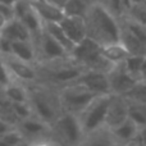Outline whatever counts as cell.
Instances as JSON below:
<instances>
[{
  "label": "cell",
  "mask_w": 146,
  "mask_h": 146,
  "mask_svg": "<svg viewBox=\"0 0 146 146\" xmlns=\"http://www.w3.org/2000/svg\"><path fill=\"white\" fill-rule=\"evenodd\" d=\"M87 37L92 38L99 45L119 41L121 22L100 3H92L85 17Z\"/></svg>",
  "instance_id": "obj_1"
},
{
  "label": "cell",
  "mask_w": 146,
  "mask_h": 146,
  "mask_svg": "<svg viewBox=\"0 0 146 146\" xmlns=\"http://www.w3.org/2000/svg\"><path fill=\"white\" fill-rule=\"evenodd\" d=\"M36 68L38 73L37 82L45 83L55 90L77 81L85 71L83 66L76 62L71 55L50 62H38L36 63Z\"/></svg>",
  "instance_id": "obj_2"
},
{
  "label": "cell",
  "mask_w": 146,
  "mask_h": 146,
  "mask_svg": "<svg viewBox=\"0 0 146 146\" xmlns=\"http://www.w3.org/2000/svg\"><path fill=\"white\" fill-rule=\"evenodd\" d=\"M28 104L32 115L51 124L63 110L58 98V90L41 82L28 83Z\"/></svg>",
  "instance_id": "obj_3"
},
{
  "label": "cell",
  "mask_w": 146,
  "mask_h": 146,
  "mask_svg": "<svg viewBox=\"0 0 146 146\" xmlns=\"http://www.w3.org/2000/svg\"><path fill=\"white\" fill-rule=\"evenodd\" d=\"M54 144L80 145L85 141V133L76 114L62 111L60 115L50 124Z\"/></svg>",
  "instance_id": "obj_4"
},
{
  "label": "cell",
  "mask_w": 146,
  "mask_h": 146,
  "mask_svg": "<svg viewBox=\"0 0 146 146\" xmlns=\"http://www.w3.org/2000/svg\"><path fill=\"white\" fill-rule=\"evenodd\" d=\"M111 94L98 95L88 103V105L78 114V121L83 129L85 137L92 132L105 127L106 111L110 103Z\"/></svg>",
  "instance_id": "obj_5"
},
{
  "label": "cell",
  "mask_w": 146,
  "mask_h": 146,
  "mask_svg": "<svg viewBox=\"0 0 146 146\" xmlns=\"http://www.w3.org/2000/svg\"><path fill=\"white\" fill-rule=\"evenodd\" d=\"M71 56L83 66L85 69L108 72L111 68V64L101 54V45L90 37H86L81 42L76 44Z\"/></svg>",
  "instance_id": "obj_6"
},
{
  "label": "cell",
  "mask_w": 146,
  "mask_h": 146,
  "mask_svg": "<svg viewBox=\"0 0 146 146\" xmlns=\"http://www.w3.org/2000/svg\"><path fill=\"white\" fill-rule=\"evenodd\" d=\"M95 96L98 95L80 82H72L58 88V98L62 110L76 115H78Z\"/></svg>",
  "instance_id": "obj_7"
},
{
  "label": "cell",
  "mask_w": 146,
  "mask_h": 146,
  "mask_svg": "<svg viewBox=\"0 0 146 146\" xmlns=\"http://www.w3.org/2000/svg\"><path fill=\"white\" fill-rule=\"evenodd\" d=\"M15 127L23 133L27 144H54L51 139L50 124L35 115L21 119Z\"/></svg>",
  "instance_id": "obj_8"
},
{
  "label": "cell",
  "mask_w": 146,
  "mask_h": 146,
  "mask_svg": "<svg viewBox=\"0 0 146 146\" xmlns=\"http://www.w3.org/2000/svg\"><path fill=\"white\" fill-rule=\"evenodd\" d=\"M32 40L36 45V50H37V63L67 58L71 55V53L64 46H62L58 41L54 40L44 28Z\"/></svg>",
  "instance_id": "obj_9"
},
{
  "label": "cell",
  "mask_w": 146,
  "mask_h": 146,
  "mask_svg": "<svg viewBox=\"0 0 146 146\" xmlns=\"http://www.w3.org/2000/svg\"><path fill=\"white\" fill-rule=\"evenodd\" d=\"M4 63L13 80L19 81L23 83H33L38 81V73L36 64L21 60L13 55H1Z\"/></svg>",
  "instance_id": "obj_10"
},
{
  "label": "cell",
  "mask_w": 146,
  "mask_h": 146,
  "mask_svg": "<svg viewBox=\"0 0 146 146\" xmlns=\"http://www.w3.org/2000/svg\"><path fill=\"white\" fill-rule=\"evenodd\" d=\"M106 74H108V81H109V86H110L111 95L123 96L139 81L124 68L123 63L113 64L111 68L106 72Z\"/></svg>",
  "instance_id": "obj_11"
},
{
  "label": "cell",
  "mask_w": 146,
  "mask_h": 146,
  "mask_svg": "<svg viewBox=\"0 0 146 146\" xmlns=\"http://www.w3.org/2000/svg\"><path fill=\"white\" fill-rule=\"evenodd\" d=\"M74 82H80L90 91H92L96 95H106L110 92L108 74L106 72L101 71H92V69H85L83 73L77 78Z\"/></svg>",
  "instance_id": "obj_12"
},
{
  "label": "cell",
  "mask_w": 146,
  "mask_h": 146,
  "mask_svg": "<svg viewBox=\"0 0 146 146\" xmlns=\"http://www.w3.org/2000/svg\"><path fill=\"white\" fill-rule=\"evenodd\" d=\"M128 119V103L123 96L111 95L110 103L106 111L105 127L106 128H113V127L121 124Z\"/></svg>",
  "instance_id": "obj_13"
},
{
  "label": "cell",
  "mask_w": 146,
  "mask_h": 146,
  "mask_svg": "<svg viewBox=\"0 0 146 146\" xmlns=\"http://www.w3.org/2000/svg\"><path fill=\"white\" fill-rule=\"evenodd\" d=\"M59 25L62 26L63 31L68 38L73 44H78L87 37V30H86V21L83 17H76V15H66L60 19Z\"/></svg>",
  "instance_id": "obj_14"
},
{
  "label": "cell",
  "mask_w": 146,
  "mask_h": 146,
  "mask_svg": "<svg viewBox=\"0 0 146 146\" xmlns=\"http://www.w3.org/2000/svg\"><path fill=\"white\" fill-rule=\"evenodd\" d=\"M30 4L42 23L60 22L64 17L63 8L50 0H30Z\"/></svg>",
  "instance_id": "obj_15"
},
{
  "label": "cell",
  "mask_w": 146,
  "mask_h": 146,
  "mask_svg": "<svg viewBox=\"0 0 146 146\" xmlns=\"http://www.w3.org/2000/svg\"><path fill=\"white\" fill-rule=\"evenodd\" d=\"M109 129H110L111 137H113V140H114V144L135 145L137 135H139L140 127L128 118L124 122H122L121 124L113 127V128H109Z\"/></svg>",
  "instance_id": "obj_16"
},
{
  "label": "cell",
  "mask_w": 146,
  "mask_h": 146,
  "mask_svg": "<svg viewBox=\"0 0 146 146\" xmlns=\"http://www.w3.org/2000/svg\"><path fill=\"white\" fill-rule=\"evenodd\" d=\"M9 55H13L21 60L28 62V63H37V50L33 40H19L12 41V50Z\"/></svg>",
  "instance_id": "obj_17"
},
{
  "label": "cell",
  "mask_w": 146,
  "mask_h": 146,
  "mask_svg": "<svg viewBox=\"0 0 146 146\" xmlns=\"http://www.w3.org/2000/svg\"><path fill=\"white\" fill-rule=\"evenodd\" d=\"M4 37L9 38L10 41H19V40H31V36L28 28L21 22L17 18L8 21V23L5 25V27L0 31Z\"/></svg>",
  "instance_id": "obj_18"
},
{
  "label": "cell",
  "mask_w": 146,
  "mask_h": 146,
  "mask_svg": "<svg viewBox=\"0 0 146 146\" xmlns=\"http://www.w3.org/2000/svg\"><path fill=\"white\" fill-rule=\"evenodd\" d=\"M101 54L113 66V64L122 63L127 58L128 51L121 41H114V42L101 45Z\"/></svg>",
  "instance_id": "obj_19"
},
{
  "label": "cell",
  "mask_w": 146,
  "mask_h": 146,
  "mask_svg": "<svg viewBox=\"0 0 146 146\" xmlns=\"http://www.w3.org/2000/svg\"><path fill=\"white\" fill-rule=\"evenodd\" d=\"M3 94L12 103H28V86L27 83L13 80L5 87L1 88Z\"/></svg>",
  "instance_id": "obj_20"
},
{
  "label": "cell",
  "mask_w": 146,
  "mask_h": 146,
  "mask_svg": "<svg viewBox=\"0 0 146 146\" xmlns=\"http://www.w3.org/2000/svg\"><path fill=\"white\" fill-rule=\"evenodd\" d=\"M124 48L127 49L128 54H135V55H146V45L142 41H140L137 37H135L129 31L123 28L121 26V38H119Z\"/></svg>",
  "instance_id": "obj_21"
},
{
  "label": "cell",
  "mask_w": 146,
  "mask_h": 146,
  "mask_svg": "<svg viewBox=\"0 0 146 146\" xmlns=\"http://www.w3.org/2000/svg\"><path fill=\"white\" fill-rule=\"evenodd\" d=\"M44 30L51 36L55 41H58L62 46L67 49L69 53H72L74 44L68 38V36L66 35V32L63 31L62 26L59 25V22H50V23H44Z\"/></svg>",
  "instance_id": "obj_22"
},
{
  "label": "cell",
  "mask_w": 146,
  "mask_h": 146,
  "mask_svg": "<svg viewBox=\"0 0 146 146\" xmlns=\"http://www.w3.org/2000/svg\"><path fill=\"white\" fill-rule=\"evenodd\" d=\"M92 1L90 0H67L63 5V12L66 15L86 17Z\"/></svg>",
  "instance_id": "obj_23"
},
{
  "label": "cell",
  "mask_w": 146,
  "mask_h": 146,
  "mask_svg": "<svg viewBox=\"0 0 146 146\" xmlns=\"http://www.w3.org/2000/svg\"><path fill=\"white\" fill-rule=\"evenodd\" d=\"M123 98L129 103L145 104L146 105V81L139 80L126 94Z\"/></svg>",
  "instance_id": "obj_24"
},
{
  "label": "cell",
  "mask_w": 146,
  "mask_h": 146,
  "mask_svg": "<svg viewBox=\"0 0 146 146\" xmlns=\"http://www.w3.org/2000/svg\"><path fill=\"white\" fill-rule=\"evenodd\" d=\"M0 119L14 127L18 124V118L14 113L12 101L3 94L1 90H0Z\"/></svg>",
  "instance_id": "obj_25"
},
{
  "label": "cell",
  "mask_w": 146,
  "mask_h": 146,
  "mask_svg": "<svg viewBox=\"0 0 146 146\" xmlns=\"http://www.w3.org/2000/svg\"><path fill=\"white\" fill-rule=\"evenodd\" d=\"M98 3L104 5L118 19L123 18L126 15L127 10L131 7V0H99Z\"/></svg>",
  "instance_id": "obj_26"
},
{
  "label": "cell",
  "mask_w": 146,
  "mask_h": 146,
  "mask_svg": "<svg viewBox=\"0 0 146 146\" xmlns=\"http://www.w3.org/2000/svg\"><path fill=\"white\" fill-rule=\"evenodd\" d=\"M119 22H121L122 27L126 28L127 31H129L135 37H137L140 41H142L146 45V26L145 25H141V23L136 22V21L131 19L128 17L121 18Z\"/></svg>",
  "instance_id": "obj_27"
},
{
  "label": "cell",
  "mask_w": 146,
  "mask_h": 146,
  "mask_svg": "<svg viewBox=\"0 0 146 146\" xmlns=\"http://www.w3.org/2000/svg\"><path fill=\"white\" fill-rule=\"evenodd\" d=\"M128 103V118L139 127L146 126V105L145 104Z\"/></svg>",
  "instance_id": "obj_28"
},
{
  "label": "cell",
  "mask_w": 146,
  "mask_h": 146,
  "mask_svg": "<svg viewBox=\"0 0 146 146\" xmlns=\"http://www.w3.org/2000/svg\"><path fill=\"white\" fill-rule=\"evenodd\" d=\"M22 144H27V140H26V137L23 136V133L17 127H13L12 129L5 132L0 137V145L17 146V145H22Z\"/></svg>",
  "instance_id": "obj_29"
},
{
  "label": "cell",
  "mask_w": 146,
  "mask_h": 146,
  "mask_svg": "<svg viewBox=\"0 0 146 146\" xmlns=\"http://www.w3.org/2000/svg\"><path fill=\"white\" fill-rule=\"evenodd\" d=\"M144 58H145V55L128 54L127 58L122 62L124 68L131 73L133 77H136L137 80H140V72H141V66H142V62H144Z\"/></svg>",
  "instance_id": "obj_30"
},
{
  "label": "cell",
  "mask_w": 146,
  "mask_h": 146,
  "mask_svg": "<svg viewBox=\"0 0 146 146\" xmlns=\"http://www.w3.org/2000/svg\"><path fill=\"white\" fill-rule=\"evenodd\" d=\"M124 17H128L131 19L146 26V3L131 5Z\"/></svg>",
  "instance_id": "obj_31"
},
{
  "label": "cell",
  "mask_w": 146,
  "mask_h": 146,
  "mask_svg": "<svg viewBox=\"0 0 146 146\" xmlns=\"http://www.w3.org/2000/svg\"><path fill=\"white\" fill-rule=\"evenodd\" d=\"M12 104H13L14 113L18 118V122L21 119L28 118V117L32 115V110H31V106L28 103H12Z\"/></svg>",
  "instance_id": "obj_32"
},
{
  "label": "cell",
  "mask_w": 146,
  "mask_h": 146,
  "mask_svg": "<svg viewBox=\"0 0 146 146\" xmlns=\"http://www.w3.org/2000/svg\"><path fill=\"white\" fill-rule=\"evenodd\" d=\"M12 81H13L12 76H10L7 66H5L3 56L0 55V88L5 87V86H7L8 83H10Z\"/></svg>",
  "instance_id": "obj_33"
},
{
  "label": "cell",
  "mask_w": 146,
  "mask_h": 146,
  "mask_svg": "<svg viewBox=\"0 0 146 146\" xmlns=\"http://www.w3.org/2000/svg\"><path fill=\"white\" fill-rule=\"evenodd\" d=\"M0 13H1L8 21H10L14 18V7L10 4L0 3Z\"/></svg>",
  "instance_id": "obj_34"
},
{
  "label": "cell",
  "mask_w": 146,
  "mask_h": 146,
  "mask_svg": "<svg viewBox=\"0 0 146 146\" xmlns=\"http://www.w3.org/2000/svg\"><path fill=\"white\" fill-rule=\"evenodd\" d=\"M135 145H146V126L140 127Z\"/></svg>",
  "instance_id": "obj_35"
},
{
  "label": "cell",
  "mask_w": 146,
  "mask_h": 146,
  "mask_svg": "<svg viewBox=\"0 0 146 146\" xmlns=\"http://www.w3.org/2000/svg\"><path fill=\"white\" fill-rule=\"evenodd\" d=\"M140 80L146 81V55H145L144 62H142V66H141V72H140Z\"/></svg>",
  "instance_id": "obj_36"
},
{
  "label": "cell",
  "mask_w": 146,
  "mask_h": 146,
  "mask_svg": "<svg viewBox=\"0 0 146 146\" xmlns=\"http://www.w3.org/2000/svg\"><path fill=\"white\" fill-rule=\"evenodd\" d=\"M7 23H8V19L1 14V13H0V31L5 27V25H7Z\"/></svg>",
  "instance_id": "obj_37"
},
{
  "label": "cell",
  "mask_w": 146,
  "mask_h": 146,
  "mask_svg": "<svg viewBox=\"0 0 146 146\" xmlns=\"http://www.w3.org/2000/svg\"><path fill=\"white\" fill-rule=\"evenodd\" d=\"M18 0H0V3H5V4H10V5H14Z\"/></svg>",
  "instance_id": "obj_38"
},
{
  "label": "cell",
  "mask_w": 146,
  "mask_h": 146,
  "mask_svg": "<svg viewBox=\"0 0 146 146\" xmlns=\"http://www.w3.org/2000/svg\"><path fill=\"white\" fill-rule=\"evenodd\" d=\"M142 3H146V0H131V5H135V4H142Z\"/></svg>",
  "instance_id": "obj_39"
},
{
  "label": "cell",
  "mask_w": 146,
  "mask_h": 146,
  "mask_svg": "<svg viewBox=\"0 0 146 146\" xmlns=\"http://www.w3.org/2000/svg\"><path fill=\"white\" fill-rule=\"evenodd\" d=\"M90 1H92V3H96V1H99V0H90Z\"/></svg>",
  "instance_id": "obj_40"
},
{
  "label": "cell",
  "mask_w": 146,
  "mask_h": 146,
  "mask_svg": "<svg viewBox=\"0 0 146 146\" xmlns=\"http://www.w3.org/2000/svg\"><path fill=\"white\" fill-rule=\"evenodd\" d=\"M0 90H1V88H0Z\"/></svg>",
  "instance_id": "obj_41"
}]
</instances>
